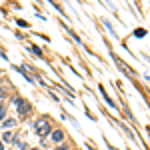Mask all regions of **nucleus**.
I'll use <instances>...</instances> for the list:
<instances>
[{"label":"nucleus","instance_id":"6e6552de","mask_svg":"<svg viewBox=\"0 0 150 150\" xmlns=\"http://www.w3.org/2000/svg\"><path fill=\"white\" fill-rule=\"evenodd\" d=\"M0 150H4V144H2V142H0Z\"/></svg>","mask_w":150,"mask_h":150},{"label":"nucleus","instance_id":"f03ea898","mask_svg":"<svg viewBox=\"0 0 150 150\" xmlns=\"http://www.w3.org/2000/svg\"><path fill=\"white\" fill-rule=\"evenodd\" d=\"M14 106L18 108V112H20V116H26L28 112H30V104L26 102L24 98H14Z\"/></svg>","mask_w":150,"mask_h":150},{"label":"nucleus","instance_id":"20e7f679","mask_svg":"<svg viewBox=\"0 0 150 150\" xmlns=\"http://www.w3.org/2000/svg\"><path fill=\"white\" fill-rule=\"evenodd\" d=\"M14 124H16V122H14V120H6V122H4V124H2V126H4V128H10V126H14Z\"/></svg>","mask_w":150,"mask_h":150},{"label":"nucleus","instance_id":"0eeeda50","mask_svg":"<svg viewBox=\"0 0 150 150\" xmlns=\"http://www.w3.org/2000/svg\"><path fill=\"white\" fill-rule=\"evenodd\" d=\"M54 150H66V146H58V148H54Z\"/></svg>","mask_w":150,"mask_h":150},{"label":"nucleus","instance_id":"423d86ee","mask_svg":"<svg viewBox=\"0 0 150 150\" xmlns=\"http://www.w3.org/2000/svg\"><path fill=\"white\" fill-rule=\"evenodd\" d=\"M30 50H32V52H34V54H38V56H40V54H42V52H40V50H38V48H36V46H32V48H30Z\"/></svg>","mask_w":150,"mask_h":150},{"label":"nucleus","instance_id":"1a4fd4ad","mask_svg":"<svg viewBox=\"0 0 150 150\" xmlns=\"http://www.w3.org/2000/svg\"><path fill=\"white\" fill-rule=\"evenodd\" d=\"M30 150H38V148H30Z\"/></svg>","mask_w":150,"mask_h":150},{"label":"nucleus","instance_id":"f257e3e1","mask_svg":"<svg viewBox=\"0 0 150 150\" xmlns=\"http://www.w3.org/2000/svg\"><path fill=\"white\" fill-rule=\"evenodd\" d=\"M34 130H36V134L38 136H42V138H46L48 134L52 132V128H50V122H48L46 118H40L38 122L34 124Z\"/></svg>","mask_w":150,"mask_h":150},{"label":"nucleus","instance_id":"39448f33","mask_svg":"<svg viewBox=\"0 0 150 150\" xmlns=\"http://www.w3.org/2000/svg\"><path fill=\"white\" fill-rule=\"evenodd\" d=\"M4 114H6V110H4V106H2V104H0V120H2V118H4Z\"/></svg>","mask_w":150,"mask_h":150},{"label":"nucleus","instance_id":"7ed1b4c3","mask_svg":"<svg viewBox=\"0 0 150 150\" xmlns=\"http://www.w3.org/2000/svg\"><path fill=\"white\" fill-rule=\"evenodd\" d=\"M62 140H64V132H62V130H54V132H52V142L60 144Z\"/></svg>","mask_w":150,"mask_h":150}]
</instances>
